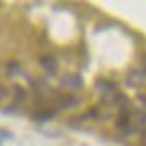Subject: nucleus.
Masks as SVG:
<instances>
[{"label": "nucleus", "mask_w": 146, "mask_h": 146, "mask_svg": "<svg viewBox=\"0 0 146 146\" xmlns=\"http://www.w3.org/2000/svg\"><path fill=\"white\" fill-rule=\"evenodd\" d=\"M63 85L69 87V89H73V91H77V89H81V79L77 75H67L63 79Z\"/></svg>", "instance_id": "obj_1"}, {"label": "nucleus", "mask_w": 146, "mask_h": 146, "mask_svg": "<svg viewBox=\"0 0 146 146\" xmlns=\"http://www.w3.org/2000/svg\"><path fill=\"white\" fill-rule=\"evenodd\" d=\"M41 65H43V67H47V71H49V73H53L55 69H57V61H55L53 57H43V59H41Z\"/></svg>", "instance_id": "obj_2"}, {"label": "nucleus", "mask_w": 146, "mask_h": 146, "mask_svg": "<svg viewBox=\"0 0 146 146\" xmlns=\"http://www.w3.org/2000/svg\"><path fill=\"white\" fill-rule=\"evenodd\" d=\"M49 118H53V112H41L35 116V120H49Z\"/></svg>", "instance_id": "obj_3"}]
</instances>
